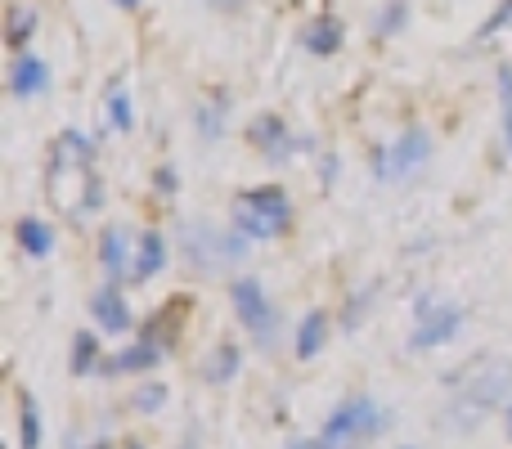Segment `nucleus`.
Returning a JSON list of instances; mask_svg holds the SVG:
<instances>
[{
  "mask_svg": "<svg viewBox=\"0 0 512 449\" xmlns=\"http://www.w3.org/2000/svg\"><path fill=\"white\" fill-rule=\"evenodd\" d=\"M400 449H414V445H400Z\"/></svg>",
  "mask_w": 512,
  "mask_h": 449,
  "instance_id": "obj_40",
  "label": "nucleus"
},
{
  "mask_svg": "<svg viewBox=\"0 0 512 449\" xmlns=\"http://www.w3.org/2000/svg\"><path fill=\"white\" fill-rule=\"evenodd\" d=\"M180 449H198V432H185V441H180Z\"/></svg>",
  "mask_w": 512,
  "mask_h": 449,
  "instance_id": "obj_35",
  "label": "nucleus"
},
{
  "mask_svg": "<svg viewBox=\"0 0 512 449\" xmlns=\"http://www.w3.org/2000/svg\"><path fill=\"white\" fill-rule=\"evenodd\" d=\"M104 342H99V333H77L72 337V351H68V369H72V378H95L99 369H104Z\"/></svg>",
  "mask_w": 512,
  "mask_h": 449,
  "instance_id": "obj_19",
  "label": "nucleus"
},
{
  "mask_svg": "<svg viewBox=\"0 0 512 449\" xmlns=\"http://www.w3.org/2000/svg\"><path fill=\"white\" fill-rule=\"evenodd\" d=\"M167 400H171V391H167V382H158V378H144L140 387L131 391V409H135V414H144V418L162 414V409H167Z\"/></svg>",
  "mask_w": 512,
  "mask_h": 449,
  "instance_id": "obj_24",
  "label": "nucleus"
},
{
  "mask_svg": "<svg viewBox=\"0 0 512 449\" xmlns=\"http://www.w3.org/2000/svg\"><path fill=\"white\" fill-rule=\"evenodd\" d=\"M441 292L436 288H423V292H414V324L418 319H427V315H436V310H441Z\"/></svg>",
  "mask_w": 512,
  "mask_h": 449,
  "instance_id": "obj_29",
  "label": "nucleus"
},
{
  "mask_svg": "<svg viewBox=\"0 0 512 449\" xmlns=\"http://www.w3.org/2000/svg\"><path fill=\"white\" fill-rule=\"evenodd\" d=\"M504 149H508V158H512V122H504Z\"/></svg>",
  "mask_w": 512,
  "mask_h": 449,
  "instance_id": "obj_36",
  "label": "nucleus"
},
{
  "mask_svg": "<svg viewBox=\"0 0 512 449\" xmlns=\"http://www.w3.org/2000/svg\"><path fill=\"white\" fill-rule=\"evenodd\" d=\"M450 427L454 432H477L495 409L512 405V364L495 360V355H477L472 364L454 369L450 378Z\"/></svg>",
  "mask_w": 512,
  "mask_h": 449,
  "instance_id": "obj_1",
  "label": "nucleus"
},
{
  "mask_svg": "<svg viewBox=\"0 0 512 449\" xmlns=\"http://www.w3.org/2000/svg\"><path fill=\"white\" fill-rule=\"evenodd\" d=\"M122 449H144V445H140V441H126V445H122Z\"/></svg>",
  "mask_w": 512,
  "mask_h": 449,
  "instance_id": "obj_39",
  "label": "nucleus"
},
{
  "mask_svg": "<svg viewBox=\"0 0 512 449\" xmlns=\"http://www.w3.org/2000/svg\"><path fill=\"white\" fill-rule=\"evenodd\" d=\"M180 306H185V301H176V297H171L167 306H162L158 315H153L149 324L140 328V337H149V342H158L162 351H171V342H176V315H180Z\"/></svg>",
  "mask_w": 512,
  "mask_h": 449,
  "instance_id": "obj_22",
  "label": "nucleus"
},
{
  "mask_svg": "<svg viewBox=\"0 0 512 449\" xmlns=\"http://www.w3.org/2000/svg\"><path fill=\"white\" fill-rule=\"evenodd\" d=\"M239 373H243V346L239 342H216L212 355H207V364H203V382L207 387H230Z\"/></svg>",
  "mask_w": 512,
  "mask_h": 449,
  "instance_id": "obj_17",
  "label": "nucleus"
},
{
  "mask_svg": "<svg viewBox=\"0 0 512 449\" xmlns=\"http://www.w3.org/2000/svg\"><path fill=\"white\" fill-rule=\"evenodd\" d=\"M391 423H396V414L387 405H378L373 396H346L315 432V445L319 449H364V445L382 441L391 432Z\"/></svg>",
  "mask_w": 512,
  "mask_h": 449,
  "instance_id": "obj_3",
  "label": "nucleus"
},
{
  "mask_svg": "<svg viewBox=\"0 0 512 449\" xmlns=\"http://www.w3.org/2000/svg\"><path fill=\"white\" fill-rule=\"evenodd\" d=\"M432 158H436L432 131H427V126H405L391 144H378V149H373L369 167L382 185H409V180H418L427 167H432Z\"/></svg>",
  "mask_w": 512,
  "mask_h": 449,
  "instance_id": "obj_5",
  "label": "nucleus"
},
{
  "mask_svg": "<svg viewBox=\"0 0 512 449\" xmlns=\"http://www.w3.org/2000/svg\"><path fill=\"white\" fill-rule=\"evenodd\" d=\"M230 301H234V319H239L243 333L252 337V346L270 355L274 346H279V337H283V315H279V306L270 301L265 283L256 279V274H239V279L230 283Z\"/></svg>",
  "mask_w": 512,
  "mask_h": 449,
  "instance_id": "obj_6",
  "label": "nucleus"
},
{
  "mask_svg": "<svg viewBox=\"0 0 512 449\" xmlns=\"http://www.w3.org/2000/svg\"><path fill=\"white\" fill-rule=\"evenodd\" d=\"M14 238H18V247H23L32 261H50L54 256V225L41 221V216H18Z\"/></svg>",
  "mask_w": 512,
  "mask_h": 449,
  "instance_id": "obj_18",
  "label": "nucleus"
},
{
  "mask_svg": "<svg viewBox=\"0 0 512 449\" xmlns=\"http://www.w3.org/2000/svg\"><path fill=\"white\" fill-rule=\"evenodd\" d=\"M230 108H234V99L225 95V90H216V95H207L203 104L194 108L198 140H203V144H216V140H225V126H230Z\"/></svg>",
  "mask_w": 512,
  "mask_h": 449,
  "instance_id": "obj_16",
  "label": "nucleus"
},
{
  "mask_svg": "<svg viewBox=\"0 0 512 449\" xmlns=\"http://www.w3.org/2000/svg\"><path fill=\"white\" fill-rule=\"evenodd\" d=\"M45 445V423L41 405L32 391H18V449H41Z\"/></svg>",
  "mask_w": 512,
  "mask_h": 449,
  "instance_id": "obj_21",
  "label": "nucleus"
},
{
  "mask_svg": "<svg viewBox=\"0 0 512 449\" xmlns=\"http://www.w3.org/2000/svg\"><path fill=\"white\" fill-rule=\"evenodd\" d=\"M463 324H468V306H459V301H441V310H436V315H427V319H418V324H414L409 351L423 355V351H432V346L454 342V337L463 333Z\"/></svg>",
  "mask_w": 512,
  "mask_h": 449,
  "instance_id": "obj_9",
  "label": "nucleus"
},
{
  "mask_svg": "<svg viewBox=\"0 0 512 449\" xmlns=\"http://www.w3.org/2000/svg\"><path fill=\"white\" fill-rule=\"evenodd\" d=\"M328 333H333V315L328 310H306L297 319V333H292V355L297 360H315L328 346Z\"/></svg>",
  "mask_w": 512,
  "mask_h": 449,
  "instance_id": "obj_15",
  "label": "nucleus"
},
{
  "mask_svg": "<svg viewBox=\"0 0 512 449\" xmlns=\"http://www.w3.org/2000/svg\"><path fill=\"white\" fill-rule=\"evenodd\" d=\"M50 63L41 59L36 50H18L14 59H9V95L14 99H41V95H50Z\"/></svg>",
  "mask_w": 512,
  "mask_h": 449,
  "instance_id": "obj_12",
  "label": "nucleus"
},
{
  "mask_svg": "<svg viewBox=\"0 0 512 449\" xmlns=\"http://www.w3.org/2000/svg\"><path fill=\"white\" fill-rule=\"evenodd\" d=\"M248 256H252V238H243L239 229H216L212 221L180 225V261L198 279H216L225 270H239Z\"/></svg>",
  "mask_w": 512,
  "mask_h": 449,
  "instance_id": "obj_2",
  "label": "nucleus"
},
{
  "mask_svg": "<svg viewBox=\"0 0 512 449\" xmlns=\"http://www.w3.org/2000/svg\"><path fill=\"white\" fill-rule=\"evenodd\" d=\"M36 27H41V14H36V5H9V18H5V41L9 50H32V36Z\"/></svg>",
  "mask_w": 512,
  "mask_h": 449,
  "instance_id": "obj_20",
  "label": "nucleus"
},
{
  "mask_svg": "<svg viewBox=\"0 0 512 449\" xmlns=\"http://www.w3.org/2000/svg\"><path fill=\"white\" fill-rule=\"evenodd\" d=\"M288 449H319V445H315V436H310V441H292Z\"/></svg>",
  "mask_w": 512,
  "mask_h": 449,
  "instance_id": "obj_37",
  "label": "nucleus"
},
{
  "mask_svg": "<svg viewBox=\"0 0 512 449\" xmlns=\"http://www.w3.org/2000/svg\"><path fill=\"white\" fill-rule=\"evenodd\" d=\"M162 360H167V351H162L158 342L135 337V342H126L117 355H108L99 373H104V378H144V373H153Z\"/></svg>",
  "mask_w": 512,
  "mask_h": 449,
  "instance_id": "obj_11",
  "label": "nucleus"
},
{
  "mask_svg": "<svg viewBox=\"0 0 512 449\" xmlns=\"http://www.w3.org/2000/svg\"><path fill=\"white\" fill-rule=\"evenodd\" d=\"M135 238L126 225H108L99 229V270H104V283H131V270H135Z\"/></svg>",
  "mask_w": 512,
  "mask_h": 449,
  "instance_id": "obj_8",
  "label": "nucleus"
},
{
  "mask_svg": "<svg viewBox=\"0 0 512 449\" xmlns=\"http://www.w3.org/2000/svg\"><path fill=\"white\" fill-rule=\"evenodd\" d=\"M72 449H117L113 441H90V445H72Z\"/></svg>",
  "mask_w": 512,
  "mask_h": 449,
  "instance_id": "obj_34",
  "label": "nucleus"
},
{
  "mask_svg": "<svg viewBox=\"0 0 512 449\" xmlns=\"http://www.w3.org/2000/svg\"><path fill=\"white\" fill-rule=\"evenodd\" d=\"M292 198L283 185H252L230 203V229L252 243H274L292 229Z\"/></svg>",
  "mask_w": 512,
  "mask_h": 449,
  "instance_id": "obj_4",
  "label": "nucleus"
},
{
  "mask_svg": "<svg viewBox=\"0 0 512 449\" xmlns=\"http://www.w3.org/2000/svg\"><path fill=\"white\" fill-rule=\"evenodd\" d=\"M499 108L504 122H512V63H499Z\"/></svg>",
  "mask_w": 512,
  "mask_h": 449,
  "instance_id": "obj_30",
  "label": "nucleus"
},
{
  "mask_svg": "<svg viewBox=\"0 0 512 449\" xmlns=\"http://www.w3.org/2000/svg\"><path fill=\"white\" fill-rule=\"evenodd\" d=\"M373 292H378V288H373V283H369V288H364V292H355V297L346 301V310H342V328H346V333H355V324H360V319L369 315V301H373Z\"/></svg>",
  "mask_w": 512,
  "mask_h": 449,
  "instance_id": "obj_26",
  "label": "nucleus"
},
{
  "mask_svg": "<svg viewBox=\"0 0 512 449\" xmlns=\"http://www.w3.org/2000/svg\"><path fill=\"white\" fill-rule=\"evenodd\" d=\"M504 27H512V0H499L495 5V14L481 23V32L477 36H495V32H504Z\"/></svg>",
  "mask_w": 512,
  "mask_h": 449,
  "instance_id": "obj_28",
  "label": "nucleus"
},
{
  "mask_svg": "<svg viewBox=\"0 0 512 449\" xmlns=\"http://www.w3.org/2000/svg\"><path fill=\"white\" fill-rule=\"evenodd\" d=\"M248 144L256 153H261L270 167H288L297 153H306V149H315V140L310 135H297L288 126V117H279V113H261V117H252V126H248Z\"/></svg>",
  "mask_w": 512,
  "mask_h": 449,
  "instance_id": "obj_7",
  "label": "nucleus"
},
{
  "mask_svg": "<svg viewBox=\"0 0 512 449\" xmlns=\"http://www.w3.org/2000/svg\"><path fill=\"white\" fill-rule=\"evenodd\" d=\"M203 5H207V9H221V14H239L248 0H203Z\"/></svg>",
  "mask_w": 512,
  "mask_h": 449,
  "instance_id": "obj_31",
  "label": "nucleus"
},
{
  "mask_svg": "<svg viewBox=\"0 0 512 449\" xmlns=\"http://www.w3.org/2000/svg\"><path fill=\"white\" fill-rule=\"evenodd\" d=\"M342 45H346V23L337 14H315L301 27V50L315 54V59H333Z\"/></svg>",
  "mask_w": 512,
  "mask_h": 449,
  "instance_id": "obj_13",
  "label": "nucleus"
},
{
  "mask_svg": "<svg viewBox=\"0 0 512 449\" xmlns=\"http://www.w3.org/2000/svg\"><path fill=\"white\" fill-rule=\"evenodd\" d=\"M171 261V247L162 238V229H140L135 238V270H131V283H153Z\"/></svg>",
  "mask_w": 512,
  "mask_h": 449,
  "instance_id": "obj_14",
  "label": "nucleus"
},
{
  "mask_svg": "<svg viewBox=\"0 0 512 449\" xmlns=\"http://www.w3.org/2000/svg\"><path fill=\"white\" fill-rule=\"evenodd\" d=\"M113 5H117V9H126V14H135V9H140L144 0H113Z\"/></svg>",
  "mask_w": 512,
  "mask_h": 449,
  "instance_id": "obj_33",
  "label": "nucleus"
},
{
  "mask_svg": "<svg viewBox=\"0 0 512 449\" xmlns=\"http://www.w3.org/2000/svg\"><path fill=\"white\" fill-rule=\"evenodd\" d=\"M504 427H508V436H512V405H504Z\"/></svg>",
  "mask_w": 512,
  "mask_h": 449,
  "instance_id": "obj_38",
  "label": "nucleus"
},
{
  "mask_svg": "<svg viewBox=\"0 0 512 449\" xmlns=\"http://www.w3.org/2000/svg\"><path fill=\"white\" fill-rule=\"evenodd\" d=\"M90 319H95V333H104V337H126L135 328V310L117 283L95 288V297H90Z\"/></svg>",
  "mask_w": 512,
  "mask_h": 449,
  "instance_id": "obj_10",
  "label": "nucleus"
},
{
  "mask_svg": "<svg viewBox=\"0 0 512 449\" xmlns=\"http://www.w3.org/2000/svg\"><path fill=\"white\" fill-rule=\"evenodd\" d=\"M409 27V0H387V5L378 9V18H373V36H400Z\"/></svg>",
  "mask_w": 512,
  "mask_h": 449,
  "instance_id": "obj_25",
  "label": "nucleus"
},
{
  "mask_svg": "<svg viewBox=\"0 0 512 449\" xmlns=\"http://www.w3.org/2000/svg\"><path fill=\"white\" fill-rule=\"evenodd\" d=\"M104 117H108V126H113L117 135H126V131H135V104H131V90L126 86H113L104 95Z\"/></svg>",
  "mask_w": 512,
  "mask_h": 449,
  "instance_id": "obj_23",
  "label": "nucleus"
},
{
  "mask_svg": "<svg viewBox=\"0 0 512 449\" xmlns=\"http://www.w3.org/2000/svg\"><path fill=\"white\" fill-rule=\"evenodd\" d=\"M319 180H324V185H333V180H337V158H324V162H319Z\"/></svg>",
  "mask_w": 512,
  "mask_h": 449,
  "instance_id": "obj_32",
  "label": "nucleus"
},
{
  "mask_svg": "<svg viewBox=\"0 0 512 449\" xmlns=\"http://www.w3.org/2000/svg\"><path fill=\"white\" fill-rule=\"evenodd\" d=\"M153 194L158 198H176L180 194V171L171 167V162H162V167L153 171Z\"/></svg>",
  "mask_w": 512,
  "mask_h": 449,
  "instance_id": "obj_27",
  "label": "nucleus"
}]
</instances>
